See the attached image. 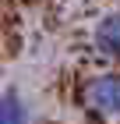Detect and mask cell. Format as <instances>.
Masks as SVG:
<instances>
[{"mask_svg": "<svg viewBox=\"0 0 120 124\" xmlns=\"http://www.w3.org/2000/svg\"><path fill=\"white\" fill-rule=\"evenodd\" d=\"M85 103L102 117H120V78L117 75H99L85 85Z\"/></svg>", "mask_w": 120, "mask_h": 124, "instance_id": "cell-1", "label": "cell"}, {"mask_svg": "<svg viewBox=\"0 0 120 124\" xmlns=\"http://www.w3.org/2000/svg\"><path fill=\"white\" fill-rule=\"evenodd\" d=\"M0 124H28V110L21 96H0Z\"/></svg>", "mask_w": 120, "mask_h": 124, "instance_id": "cell-3", "label": "cell"}, {"mask_svg": "<svg viewBox=\"0 0 120 124\" xmlns=\"http://www.w3.org/2000/svg\"><path fill=\"white\" fill-rule=\"evenodd\" d=\"M95 50L102 57H120V14H110L95 25Z\"/></svg>", "mask_w": 120, "mask_h": 124, "instance_id": "cell-2", "label": "cell"}]
</instances>
